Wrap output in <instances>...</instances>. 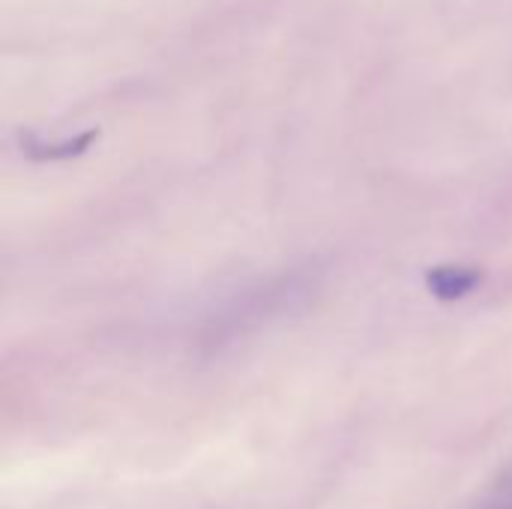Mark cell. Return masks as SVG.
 I'll list each match as a JSON object with an SVG mask.
<instances>
[{
	"label": "cell",
	"instance_id": "6da1fadb",
	"mask_svg": "<svg viewBox=\"0 0 512 509\" xmlns=\"http://www.w3.org/2000/svg\"><path fill=\"white\" fill-rule=\"evenodd\" d=\"M480 279L483 276L468 267H435L432 273H426L429 291L441 300H462L480 285Z\"/></svg>",
	"mask_w": 512,
	"mask_h": 509
}]
</instances>
